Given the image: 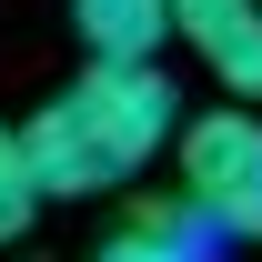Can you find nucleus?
Instances as JSON below:
<instances>
[{
    "instance_id": "1",
    "label": "nucleus",
    "mask_w": 262,
    "mask_h": 262,
    "mask_svg": "<svg viewBox=\"0 0 262 262\" xmlns=\"http://www.w3.org/2000/svg\"><path fill=\"white\" fill-rule=\"evenodd\" d=\"M171 131H182V101H171L162 71L91 61L81 81H61V91L20 121V162H31L40 202H91V192L141 182V171L171 151Z\"/></svg>"
},
{
    "instance_id": "2",
    "label": "nucleus",
    "mask_w": 262,
    "mask_h": 262,
    "mask_svg": "<svg viewBox=\"0 0 262 262\" xmlns=\"http://www.w3.org/2000/svg\"><path fill=\"white\" fill-rule=\"evenodd\" d=\"M171 171L212 232H262V111H242V101L192 111L171 131Z\"/></svg>"
},
{
    "instance_id": "3",
    "label": "nucleus",
    "mask_w": 262,
    "mask_h": 262,
    "mask_svg": "<svg viewBox=\"0 0 262 262\" xmlns=\"http://www.w3.org/2000/svg\"><path fill=\"white\" fill-rule=\"evenodd\" d=\"M171 40L202 61V81H222L242 111L262 101V0H171Z\"/></svg>"
},
{
    "instance_id": "4",
    "label": "nucleus",
    "mask_w": 262,
    "mask_h": 262,
    "mask_svg": "<svg viewBox=\"0 0 262 262\" xmlns=\"http://www.w3.org/2000/svg\"><path fill=\"white\" fill-rule=\"evenodd\" d=\"M71 31L81 51L111 71H151V51L171 40V0H71Z\"/></svg>"
},
{
    "instance_id": "5",
    "label": "nucleus",
    "mask_w": 262,
    "mask_h": 262,
    "mask_svg": "<svg viewBox=\"0 0 262 262\" xmlns=\"http://www.w3.org/2000/svg\"><path fill=\"white\" fill-rule=\"evenodd\" d=\"M91 262H212V222H202L192 202H141Z\"/></svg>"
},
{
    "instance_id": "6",
    "label": "nucleus",
    "mask_w": 262,
    "mask_h": 262,
    "mask_svg": "<svg viewBox=\"0 0 262 262\" xmlns=\"http://www.w3.org/2000/svg\"><path fill=\"white\" fill-rule=\"evenodd\" d=\"M31 222H40V182L20 162V121H0V242H20Z\"/></svg>"
}]
</instances>
